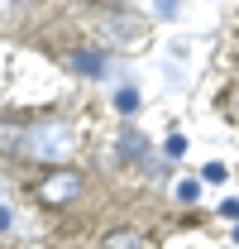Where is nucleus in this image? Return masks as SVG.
Returning a JSON list of instances; mask_svg holds the SVG:
<instances>
[{"label":"nucleus","mask_w":239,"mask_h":249,"mask_svg":"<svg viewBox=\"0 0 239 249\" xmlns=\"http://www.w3.org/2000/svg\"><path fill=\"white\" fill-rule=\"evenodd\" d=\"M0 149H15L38 163H62L72 154V134H67V124H34L24 134H10V124H0Z\"/></svg>","instance_id":"1"},{"label":"nucleus","mask_w":239,"mask_h":249,"mask_svg":"<svg viewBox=\"0 0 239 249\" xmlns=\"http://www.w3.org/2000/svg\"><path fill=\"white\" fill-rule=\"evenodd\" d=\"M77 192H82V178H77L72 168H53V173L38 182V196H43L48 206H62V201H72Z\"/></svg>","instance_id":"2"},{"label":"nucleus","mask_w":239,"mask_h":249,"mask_svg":"<svg viewBox=\"0 0 239 249\" xmlns=\"http://www.w3.org/2000/svg\"><path fill=\"white\" fill-rule=\"evenodd\" d=\"M72 67L86 72V77H101V72H105V58H101L96 48H77V53H72Z\"/></svg>","instance_id":"3"},{"label":"nucleus","mask_w":239,"mask_h":249,"mask_svg":"<svg viewBox=\"0 0 239 249\" xmlns=\"http://www.w3.org/2000/svg\"><path fill=\"white\" fill-rule=\"evenodd\" d=\"M101 249H144V235L139 230H110L101 240Z\"/></svg>","instance_id":"4"},{"label":"nucleus","mask_w":239,"mask_h":249,"mask_svg":"<svg viewBox=\"0 0 239 249\" xmlns=\"http://www.w3.org/2000/svg\"><path fill=\"white\" fill-rule=\"evenodd\" d=\"M115 110L120 115H134V110H139V91H134V87H120L115 91Z\"/></svg>","instance_id":"5"},{"label":"nucleus","mask_w":239,"mask_h":249,"mask_svg":"<svg viewBox=\"0 0 239 249\" xmlns=\"http://www.w3.org/2000/svg\"><path fill=\"white\" fill-rule=\"evenodd\" d=\"M144 149H149V144H144V134H124V154H129V158L144 154Z\"/></svg>","instance_id":"6"},{"label":"nucleus","mask_w":239,"mask_h":249,"mask_svg":"<svg viewBox=\"0 0 239 249\" xmlns=\"http://www.w3.org/2000/svg\"><path fill=\"white\" fill-rule=\"evenodd\" d=\"M201 178H206V182H225V163H206Z\"/></svg>","instance_id":"7"},{"label":"nucleus","mask_w":239,"mask_h":249,"mask_svg":"<svg viewBox=\"0 0 239 249\" xmlns=\"http://www.w3.org/2000/svg\"><path fill=\"white\" fill-rule=\"evenodd\" d=\"M168 154H172V158L187 154V139H182V134H172V139H168Z\"/></svg>","instance_id":"8"},{"label":"nucleus","mask_w":239,"mask_h":249,"mask_svg":"<svg viewBox=\"0 0 239 249\" xmlns=\"http://www.w3.org/2000/svg\"><path fill=\"white\" fill-rule=\"evenodd\" d=\"M220 211H225V216H230V220H239V201H235V196H230V201H225Z\"/></svg>","instance_id":"9"},{"label":"nucleus","mask_w":239,"mask_h":249,"mask_svg":"<svg viewBox=\"0 0 239 249\" xmlns=\"http://www.w3.org/2000/svg\"><path fill=\"white\" fill-rule=\"evenodd\" d=\"M5 225H10V211H5V206H0V230H5Z\"/></svg>","instance_id":"10"},{"label":"nucleus","mask_w":239,"mask_h":249,"mask_svg":"<svg viewBox=\"0 0 239 249\" xmlns=\"http://www.w3.org/2000/svg\"><path fill=\"white\" fill-rule=\"evenodd\" d=\"M235 245H239V225H235Z\"/></svg>","instance_id":"11"}]
</instances>
